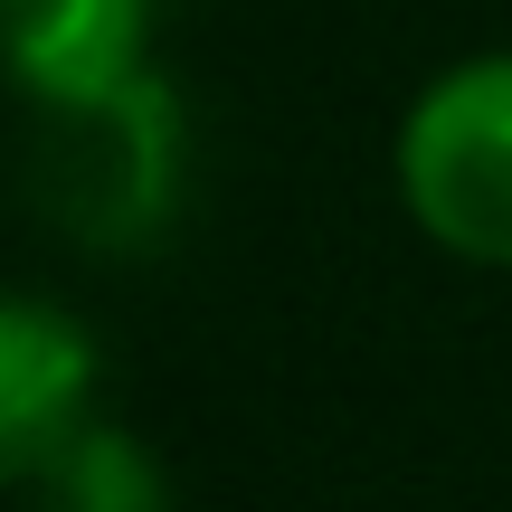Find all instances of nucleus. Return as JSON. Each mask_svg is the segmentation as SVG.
<instances>
[{
	"mask_svg": "<svg viewBox=\"0 0 512 512\" xmlns=\"http://www.w3.org/2000/svg\"><path fill=\"white\" fill-rule=\"evenodd\" d=\"M190 190V114L171 76L133 67L76 95H29V209L86 256H143Z\"/></svg>",
	"mask_w": 512,
	"mask_h": 512,
	"instance_id": "nucleus-1",
	"label": "nucleus"
},
{
	"mask_svg": "<svg viewBox=\"0 0 512 512\" xmlns=\"http://www.w3.org/2000/svg\"><path fill=\"white\" fill-rule=\"evenodd\" d=\"M162 0H10V67L29 95H76L143 67V29Z\"/></svg>",
	"mask_w": 512,
	"mask_h": 512,
	"instance_id": "nucleus-4",
	"label": "nucleus"
},
{
	"mask_svg": "<svg viewBox=\"0 0 512 512\" xmlns=\"http://www.w3.org/2000/svg\"><path fill=\"white\" fill-rule=\"evenodd\" d=\"M95 332L57 294H10L0 313V475H29L67 427L95 418Z\"/></svg>",
	"mask_w": 512,
	"mask_h": 512,
	"instance_id": "nucleus-3",
	"label": "nucleus"
},
{
	"mask_svg": "<svg viewBox=\"0 0 512 512\" xmlns=\"http://www.w3.org/2000/svg\"><path fill=\"white\" fill-rule=\"evenodd\" d=\"M19 494H29V512H171V475L133 427L86 418L19 475Z\"/></svg>",
	"mask_w": 512,
	"mask_h": 512,
	"instance_id": "nucleus-5",
	"label": "nucleus"
},
{
	"mask_svg": "<svg viewBox=\"0 0 512 512\" xmlns=\"http://www.w3.org/2000/svg\"><path fill=\"white\" fill-rule=\"evenodd\" d=\"M399 200L446 256L512 266V48L427 76L399 124Z\"/></svg>",
	"mask_w": 512,
	"mask_h": 512,
	"instance_id": "nucleus-2",
	"label": "nucleus"
}]
</instances>
